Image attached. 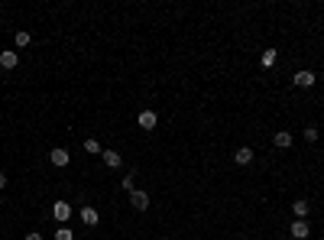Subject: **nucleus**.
<instances>
[{"label": "nucleus", "instance_id": "nucleus-3", "mask_svg": "<svg viewBox=\"0 0 324 240\" xmlns=\"http://www.w3.org/2000/svg\"><path fill=\"white\" fill-rule=\"evenodd\" d=\"M52 217L59 221V224H65V221L71 217V205H68V202H55V205H52Z\"/></svg>", "mask_w": 324, "mask_h": 240}, {"label": "nucleus", "instance_id": "nucleus-11", "mask_svg": "<svg viewBox=\"0 0 324 240\" xmlns=\"http://www.w3.org/2000/svg\"><path fill=\"white\" fill-rule=\"evenodd\" d=\"M272 143H276L279 149H289V146H292V133H289V130H279L276 137H272Z\"/></svg>", "mask_w": 324, "mask_h": 240}, {"label": "nucleus", "instance_id": "nucleus-20", "mask_svg": "<svg viewBox=\"0 0 324 240\" xmlns=\"http://www.w3.org/2000/svg\"><path fill=\"white\" fill-rule=\"evenodd\" d=\"M3 188H7V175H3V172H0V192H3Z\"/></svg>", "mask_w": 324, "mask_h": 240}, {"label": "nucleus", "instance_id": "nucleus-15", "mask_svg": "<svg viewBox=\"0 0 324 240\" xmlns=\"http://www.w3.org/2000/svg\"><path fill=\"white\" fill-rule=\"evenodd\" d=\"M30 42H32V36H30L26 30H20V33H16V46H20V49H26Z\"/></svg>", "mask_w": 324, "mask_h": 240}, {"label": "nucleus", "instance_id": "nucleus-18", "mask_svg": "<svg viewBox=\"0 0 324 240\" xmlns=\"http://www.w3.org/2000/svg\"><path fill=\"white\" fill-rule=\"evenodd\" d=\"M305 139H308V143H315V139H318V127H315V124L305 127Z\"/></svg>", "mask_w": 324, "mask_h": 240}, {"label": "nucleus", "instance_id": "nucleus-13", "mask_svg": "<svg viewBox=\"0 0 324 240\" xmlns=\"http://www.w3.org/2000/svg\"><path fill=\"white\" fill-rule=\"evenodd\" d=\"M259 65L262 69H272V65H276V49H266V52L259 55Z\"/></svg>", "mask_w": 324, "mask_h": 240}, {"label": "nucleus", "instance_id": "nucleus-14", "mask_svg": "<svg viewBox=\"0 0 324 240\" xmlns=\"http://www.w3.org/2000/svg\"><path fill=\"white\" fill-rule=\"evenodd\" d=\"M52 237H55V240H75V231H71V227H65V224H62V227H59V231L52 234Z\"/></svg>", "mask_w": 324, "mask_h": 240}, {"label": "nucleus", "instance_id": "nucleus-21", "mask_svg": "<svg viewBox=\"0 0 324 240\" xmlns=\"http://www.w3.org/2000/svg\"><path fill=\"white\" fill-rule=\"evenodd\" d=\"M159 240H172V237H159Z\"/></svg>", "mask_w": 324, "mask_h": 240}, {"label": "nucleus", "instance_id": "nucleus-6", "mask_svg": "<svg viewBox=\"0 0 324 240\" xmlns=\"http://www.w3.org/2000/svg\"><path fill=\"white\" fill-rule=\"evenodd\" d=\"M81 224H88V227H97V224H100V214H97V208H81Z\"/></svg>", "mask_w": 324, "mask_h": 240}, {"label": "nucleus", "instance_id": "nucleus-16", "mask_svg": "<svg viewBox=\"0 0 324 240\" xmlns=\"http://www.w3.org/2000/svg\"><path fill=\"white\" fill-rule=\"evenodd\" d=\"M120 185H124L127 192H133V188H136V172H127V175H124V182H120Z\"/></svg>", "mask_w": 324, "mask_h": 240}, {"label": "nucleus", "instance_id": "nucleus-1", "mask_svg": "<svg viewBox=\"0 0 324 240\" xmlns=\"http://www.w3.org/2000/svg\"><path fill=\"white\" fill-rule=\"evenodd\" d=\"M49 163L52 166H59V169H65V166L71 163V156H68V149H62V146H55L52 153H49Z\"/></svg>", "mask_w": 324, "mask_h": 240}, {"label": "nucleus", "instance_id": "nucleus-8", "mask_svg": "<svg viewBox=\"0 0 324 240\" xmlns=\"http://www.w3.org/2000/svg\"><path fill=\"white\" fill-rule=\"evenodd\" d=\"M233 163H237V166H250V163H253V149H250V146H240L237 153H233Z\"/></svg>", "mask_w": 324, "mask_h": 240}, {"label": "nucleus", "instance_id": "nucleus-2", "mask_svg": "<svg viewBox=\"0 0 324 240\" xmlns=\"http://www.w3.org/2000/svg\"><path fill=\"white\" fill-rule=\"evenodd\" d=\"M130 208L146 211V208H149V195H146V192H139V188H133V192H130Z\"/></svg>", "mask_w": 324, "mask_h": 240}, {"label": "nucleus", "instance_id": "nucleus-12", "mask_svg": "<svg viewBox=\"0 0 324 240\" xmlns=\"http://www.w3.org/2000/svg\"><path fill=\"white\" fill-rule=\"evenodd\" d=\"M16 62H20L16 52H0V69H16Z\"/></svg>", "mask_w": 324, "mask_h": 240}, {"label": "nucleus", "instance_id": "nucleus-7", "mask_svg": "<svg viewBox=\"0 0 324 240\" xmlns=\"http://www.w3.org/2000/svg\"><path fill=\"white\" fill-rule=\"evenodd\" d=\"M315 71H308V69H305V71H298V75H295L292 78V81H295V85H298V88H311V85H315Z\"/></svg>", "mask_w": 324, "mask_h": 240}, {"label": "nucleus", "instance_id": "nucleus-17", "mask_svg": "<svg viewBox=\"0 0 324 240\" xmlns=\"http://www.w3.org/2000/svg\"><path fill=\"white\" fill-rule=\"evenodd\" d=\"M85 149H88V153H104L97 139H85Z\"/></svg>", "mask_w": 324, "mask_h": 240}, {"label": "nucleus", "instance_id": "nucleus-10", "mask_svg": "<svg viewBox=\"0 0 324 240\" xmlns=\"http://www.w3.org/2000/svg\"><path fill=\"white\" fill-rule=\"evenodd\" d=\"M292 214H295V217H298V221H305V217H308V214H311V205H308V202H305V198H298V202H295V205H292Z\"/></svg>", "mask_w": 324, "mask_h": 240}, {"label": "nucleus", "instance_id": "nucleus-19", "mask_svg": "<svg viewBox=\"0 0 324 240\" xmlns=\"http://www.w3.org/2000/svg\"><path fill=\"white\" fill-rule=\"evenodd\" d=\"M23 240H42V234H36V231H32V234H26Z\"/></svg>", "mask_w": 324, "mask_h": 240}, {"label": "nucleus", "instance_id": "nucleus-5", "mask_svg": "<svg viewBox=\"0 0 324 240\" xmlns=\"http://www.w3.org/2000/svg\"><path fill=\"white\" fill-rule=\"evenodd\" d=\"M156 120H159V117H156V110H139V117H136V124L143 127V130H153Z\"/></svg>", "mask_w": 324, "mask_h": 240}, {"label": "nucleus", "instance_id": "nucleus-9", "mask_svg": "<svg viewBox=\"0 0 324 240\" xmlns=\"http://www.w3.org/2000/svg\"><path fill=\"white\" fill-rule=\"evenodd\" d=\"M308 234H311L308 221H292V237H295V240H305Z\"/></svg>", "mask_w": 324, "mask_h": 240}, {"label": "nucleus", "instance_id": "nucleus-4", "mask_svg": "<svg viewBox=\"0 0 324 240\" xmlns=\"http://www.w3.org/2000/svg\"><path fill=\"white\" fill-rule=\"evenodd\" d=\"M100 159H104V166H110V169H120V166H124V156L117 153V149H104Z\"/></svg>", "mask_w": 324, "mask_h": 240}]
</instances>
